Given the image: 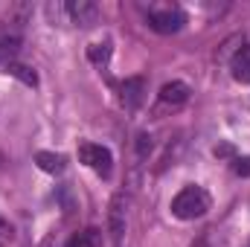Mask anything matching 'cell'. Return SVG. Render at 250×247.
Returning a JSON list of instances; mask_svg holds the SVG:
<instances>
[{"mask_svg": "<svg viewBox=\"0 0 250 247\" xmlns=\"http://www.w3.org/2000/svg\"><path fill=\"white\" fill-rule=\"evenodd\" d=\"M67 21L79 26H93L99 23V6L93 0H70L67 3Z\"/></svg>", "mask_w": 250, "mask_h": 247, "instance_id": "obj_5", "label": "cell"}, {"mask_svg": "<svg viewBox=\"0 0 250 247\" xmlns=\"http://www.w3.org/2000/svg\"><path fill=\"white\" fill-rule=\"evenodd\" d=\"M21 50V35L18 32H0V59H12Z\"/></svg>", "mask_w": 250, "mask_h": 247, "instance_id": "obj_12", "label": "cell"}, {"mask_svg": "<svg viewBox=\"0 0 250 247\" xmlns=\"http://www.w3.org/2000/svg\"><path fill=\"white\" fill-rule=\"evenodd\" d=\"M215 157H218V160H236L239 154H236V148H233L230 143H218V145H215Z\"/></svg>", "mask_w": 250, "mask_h": 247, "instance_id": "obj_16", "label": "cell"}, {"mask_svg": "<svg viewBox=\"0 0 250 247\" xmlns=\"http://www.w3.org/2000/svg\"><path fill=\"white\" fill-rule=\"evenodd\" d=\"M87 59L96 64V67L108 64V59H111V41H99V44H90V47H87Z\"/></svg>", "mask_w": 250, "mask_h": 247, "instance_id": "obj_13", "label": "cell"}, {"mask_svg": "<svg viewBox=\"0 0 250 247\" xmlns=\"http://www.w3.org/2000/svg\"><path fill=\"white\" fill-rule=\"evenodd\" d=\"M125 221H128V198L123 192H117L111 198V206H108V233L114 239V245H120L125 236Z\"/></svg>", "mask_w": 250, "mask_h": 247, "instance_id": "obj_4", "label": "cell"}, {"mask_svg": "<svg viewBox=\"0 0 250 247\" xmlns=\"http://www.w3.org/2000/svg\"><path fill=\"white\" fill-rule=\"evenodd\" d=\"M233 172L239 178H250V157H236L233 160Z\"/></svg>", "mask_w": 250, "mask_h": 247, "instance_id": "obj_17", "label": "cell"}, {"mask_svg": "<svg viewBox=\"0 0 250 247\" xmlns=\"http://www.w3.org/2000/svg\"><path fill=\"white\" fill-rule=\"evenodd\" d=\"M67 247H102V230H96V227H87V230H82V233H76Z\"/></svg>", "mask_w": 250, "mask_h": 247, "instance_id": "obj_11", "label": "cell"}, {"mask_svg": "<svg viewBox=\"0 0 250 247\" xmlns=\"http://www.w3.org/2000/svg\"><path fill=\"white\" fill-rule=\"evenodd\" d=\"M209 209V195L201 186H184L175 198H172V215L181 221H192L201 218Z\"/></svg>", "mask_w": 250, "mask_h": 247, "instance_id": "obj_1", "label": "cell"}, {"mask_svg": "<svg viewBox=\"0 0 250 247\" xmlns=\"http://www.w3.org/2000/svg\"><path fill=\"white\" fill-rule=\"evenodd\" d=\"M151 148H154V140H151L148 134H140V137H137V157L146 160V157L151 154Z\"/></svg>", "mask_w": 250, "mask_h": 247, "instance_id": "obj_14", "label": "cell"}, {"mask_svg": "<svg viewBox=\"0 0 250 247\" xmlns=\"http://www.w3.org/2000/svg\"><path fill=\"white\" fill-rule=\"evenodd\" d=\"M3 73H9V76H15V79H18V82H23L26 87H38V73H35L32 67H26V64L6 62V64H3Z\"/></svg>", "mask_w": 250, "mask_h": 247, "instance_id": "obj_9", "label": "cell"}, {"mask_svg": "<svg viewBox=\"0 0 250 247\" xmlns=\"http://www.w3.org/2000/svg\"><path fill=\"white\" fill-rule=\"evenodd\" d=\"M189 93H192V90H189L187 82H166V84L160 87V102L178 108V105L189 102Z\"/></svg>", "mask_w": 250, "mask_h": 247, "instance_id": "obj_7", "label": "cell"}, {"mask_svg": "<svg viewBox=\"0 0 250 247\" xmlns=\"http://www.w3.org/2000/svg\"><path fill=\"white\" fill-rule=\"evenodd\" d=\"M230 70H233V79H236V82H250V47H242V50L233 56Z\"/></svg>", "mask_w": 250, "mask_h": 247, "instance_id": "obj_10", "label": "cell"}, {"mask_svg": "<svg viewBox=\"0 0 250 247\" xmlns=\"http://www.w3.org/2000/svg\"><path fill=\"white\" fill-rule=\"evenodd\" d=\"M12 239H15V227L0 215V247H6V245H12Z\"/></svg>", "mask_w": 250, "mask_h": 247, "instance_id": "obj_15", "label": "cell"}, {"mask_svg": "<svg viewBox=\"0 0 250 247\" xmlns=\"http://www.w3.org/2000/svg\"><path fill=\"white\" fill-rule=\"evenodd\" d=\"M146 99V79L134 76V79H125L123 87H120V102H123L125 111H137Z\"/></svg>", "mask_w": 250, "mask_h": 247, "instance_id": "obj_6", "label": "cell"}, {"mask_svg": "<svg viewBox=\"0 0 250 247\" xmlns=\"http://www.w3.org/2000/svg\"><path fill=\"white\" fill-rule=\"evenodd\" d=\"M79 157L87 169H93L99 178H111V169H114V157L105 145H96V143H82L79 145Z\"/></svg>", "mask_w": 250, "mask_h": 247, "instance_id": "obj_3", "label": "cell"}, {"mask_svg": "<svg viewBox=\"0 0 250 247\" xmlns=\"http://www.w3.org/2000/svg\"><path fill=\"white\" fill-rule=\"evenodd\" d=\"M35 163H38V169L47 172V175H62L64 166H67L64 154H53V151H38V154H35Z\"/></svg>", "mask_w": 250, "mask_h": 247, "instance_id": "obj_8", "label": "cell"}, {"mask_svg": "<svg viewBox=\"0 0 250 247\" xmlns=\"http://www.w3.org/2000/svg\"><path fill=\"white\" fill-rule=\"evenodd\" d=\"M187 23V12L181 6H151L148 9V26L154 32H163V35H172V32H181Z\"/></svg>", "mask_w": 250, "mask_h": 247, "instance_id": "obj_2", "label": "cell"}]
</instances>
